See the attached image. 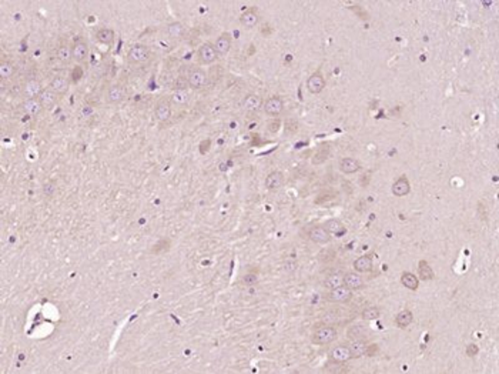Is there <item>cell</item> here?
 Masks as SVG:
<instances>
[{"mask_svg": "<svg viewBox=\"0 0 499 374\" xmlns=\"http://www.w3.org/2000/svg\"><path fill=\"white\" fill-rule=\"evenodd\" d=\"M39 100L42 101L43 107H53L59 100V95L56 92H53L50 87H47V89H43L42 95L39 96Z\"/></svg>", "mask_w": 499, "mask_h": 374, "instance_id": "83f0119b", "label": "cell"}, {"mask_svg": "<svg viewBox=\"0 0 499 374\" xmlns=\"http://www.w3.org/2000/svg\"><path fill=\"white\" fill-rule=\"evenodd\" d=\"M208 83V77H207V72L201 67H193L188 70L187 75V84L190 89L193 90H200L203 87H205Z\"/></svg>", "mask_w": 499, "mask_h": 374, "instance_id": "3957f363", "label": "cell"}, {"mask_svg": "<svg viewBox=\"0 0 499 374\" xmlns=\"http://www.w3.org/2000/svg\"><path fill=\"white\" fill-rule=\"evenodd\" d=\"M308 237L311 239V242L317 243V244H325L329 242L331 239V234L325 230L324 226L315 225L312 226L308 231Z\"/></svg>", "mask_w": 499, "mask_h": 374, "instance_id": "30bf717a", "label": "cell"}, {"mask_svg": "<svg viewBox=\"0 0 499 374\" xmlns=\"http://www.w3.org/2000/svg\"><path fill=\"white\" fill-rule=\"evenodd\" d=\"M43 87L37 79H29L23 86V95L26 99H36L42 95Z\"/></svg>", "mask_w": 499, "mask_h": 374, "instance_id": "8fae6325", "label": "cell"}, {"mask_svg": "<svg viewBox=\"0 0 499 374\" xmlns=\"http://www.w3.org/2000/svg\"><path fill=\"white\" fill-rule=\"evenodd\" d=\"M354 269L357 273H368L373 270V257L371 256H361L354 261Z\"/></svg>", "mask_w": 499, "mask_h": 374, "instance_id": "cb8c5ba5", "label": "cell"}, {"mask_svg": "<svg viewBox=\"0 0 499 374\" xmlns=\"http://www.w3.org/2000/svg\"><path fill=\"white\" fill-rule=\"evenodd\" d=\"M401 283H402L404 287H406L409 290H417L418 286H420V278L415 275H412V273L405 272L401 276Z\"/></svg>", "mask_w": 499, "mask_h": 374, "instance_id": "f546056e", "label": "cell"}, {"mask_svg": "<svg viewBox=\"0 0 499 374\" xmlns=\"http://www.w3.org/2000/svg\"><path fill=\"white\" fill-rule=\"evenodd\" d=\"M214 48H216V51H217L218 56H224V54H227V53L230 51V49H231V34H230V33H223V34H220V36L217 37V40H216Z\"/></svg>", "mask_w": 499, "mask_h": 374, "instance_id": "d6986e66", "label": "cell"}, {"mask_svg": "<svg viewBox=\"0 0 499 374\" xmlns=\"http://www.w3.org/2000/svg\"><path fill=\"white\" fill-rule=\"evenodd\" d=\"M412 322H414V314H412V311H409V310H402V311H399L398 316L395 317V323H397V325H399V327H408Z\"/></svg>", "mask_w": 499, "mask_h": 374, "instance_id": "d6a6232c", "label": "cell"}, {"mask_svg": "<svg viewBox=\"0 0 499 374\" xmlns=\"http://www.w3.org/2000/svg\"><path fill=\"white\" fill-rule=\"evenodd\" d=\"M258 20H260V16H258V13H257V10L255 9H249V10H246L243 15H241V17H240V22H241V25L244 26V27H254V26H257L258 25Z\"/></svg>", "mask_w": 499, "mask_h": 374, "instance_id": "484cf974", "label": "cell"}, {"mask_svg": "<svg viewBox=\"0 0 499 374\" xmlns=\"http://www.w3.org/2000/svg\"><path fill=\"white\" fill-rule=\"evenodd\" d=\"M343 284H344V273H340V272L328 275L324 280L325 289H328V290L337 289Z\"/></svg>", "mask_w": 499, "mask_h": 374, "instance_id": "4316f807", "label": "cell"}, {"mask_svg": "<svg viewBox=\"0 0 499 374\" xmlns=\"http://www.w3.org/2000/svg\"><path fill=\"white\" fill-rule=\"evenodd\" d=\"M340 169L345 175H352V173H357L361 169V163L357 159H354V157H345V159H343L340 162Z\"/></svg>", "mask_w": 499, "mask_h": 374, "instance_id": "7402d4cb", "label": "cell"}, {"mask_svg": "<svg viewBox=\"0 0 499 374\" xmlns=\"http://www.w3.org/2000/svg\"><path fill=\"white\" fill-rule=\"evenodd\" d=\"M188 100H190L188 92H187L186 89H181V87L174 90V92L172 93V96H170L172 104H175V106H184V104L188 103Z\"/></svg>", "mask_w": 499, "mask_h": 374, "instance_id": "f1b7e54d", "label": "cell"}, {"mask_svg": "<svg viewBox=\"0 0 499 374\" xmlns=\"http://www.w3.org/2000/svg\"><path fill=\"white\" fill-rule=\"evenodd\" d=\"M23 110H25L29 116L36 117V116H39V114L42 113L43 104H42V101L39 100V98H36V99H26L25 103H23Z\"/></svg>", "mask_w": 499, "mask_h": 374, "instance_id": "44dd1931", "label": "cell"}, {"mask_svg": "<svg viewBox=\"0 0 499 374\" xmlns=\"http://www.w3.org/2000/svg\"><path fill=\"white\" fill-rule=\"evenodd\" d=\"M325 87V79L323 77V75L321 73H314V75H311L310 77H308V80H307V89H308V92L310 93H312V95H317V93H320V92H323V89Z\"/></svg>", "mask_w": 499, "mask_h": 374, "instance_id": "4fadbf2b", "label": "cell"}, {"mask_svg": "<svg viewBox=\"0 0 499 374\" xmlns=\"http://www.w3.org/2000/svg\"><path fill=\"white\" fill-rule=\"evenodd\" d=\"M116 33L110 27H101L96 32V40L101 45H111L114 42Z\"/></svg>", "mask_w": 499, "mask_h": 374, "instance_id": "d4e9b609", "label": "cell"}, {"mask_svg": "<svg viewBox=\"0 0 499 374\" xmlns=\"http://www.w3.org/2000/svg\"><path fill=\"white\" fill-rule=\"evenodd\" d=\"M49 87L53 92H56L59 96H62V95H66V93L69 92L70 81H69L64 76H54V77L50 80Z\"/></svg>", "mask_w": 499, "mask_h": 374, "instance_id": "7c38bea8", "label": "cell"}, {"mask_svg": "<svg viewBox=\"0 0 499 374\" xmlns=\"http://www.w3.org/2000/svg\"><path fill=\"white\" fill-rule=\"evenodd\" d=\"M125 96H127V90H125V86L116 83V84H110L109 86V89L106 90V96L104 98H106V101L109 104L117 106V104H120L125 99Z\"/></svg>", "mask_w": 499, "mask_h": 374, "instance_id": "277c9868", "label": "cell"}, {"mask_svg": "<svg viewBox=\"0 0 499 374\" xmlns=\"http://www.w3.org/2000/svg\"><path fill=\"white\" fill-rule=\"evenodd\" d=\"M338 337V331L335 327L332 325H324L318 330L314 331L312 334V343L317 344V346H327V344H331L337 340Z\"/></svg>", "mask_w": 499, "mask_h": 374, "instance_id": "7a4b0ae2", "label": "cell"}, {"mask_svg": "<svg viewBox=\"0 0 499 374\" xmlns=\"http://www.w3.org/2000/svg\"><path fill=\"white\" fill-rule=\"evenodd\" d=\"M478 353H479V349H478V346L474 344V343L469 344V346L467 347V356H468V357H475Z\"/></svg>", "mask_w": 499, "mask_h": 374, "instance_id": "74e56055", "label": "cell"}, {"mask_svg": "<svg viewBox=\"0 0 499 374\" xmlns=\"http://www.w3.org/2000/svg\"><path fill=\"white\" fill-rule=\"evenodd\" d=\"M418 272H420L421 280H424V281H428V280H432V278H434V272H432V269L429 267V264H428L425 260H421V261H420V264H418Z\"/></svg>", "mask_w": 499, "mask_h": 374, "instance_id": "836d02e7", "label": "cell"}, {"mask_svg": "<svg viewBox=\"0 0 499 374\" xmlns=\"http://www.w3.org/2000/svg\"><path fill=\"white\" fill-rule=\"evenodd\" d=\"M323 226H324L325 230H327L329 234H334V236H337V237H341V236H344V234L347 233V227L344 226L343 222H340V220H337V219H329V220H327Z\"/></svg>", "mask_w": 499, "mask_h": 374, "instance_id": "ac0fdd59", "label": "cell"}, {"mask_svg": "<svg viewBox=\"0 0 499 374\" xmlns=\"http://www.w3.org/2000/svg\"><path fill=\"white\" fill-rule=\"evenodd\" d=\"M331 360L334 363H347L352 357H351V351H349V346H338L331 350Z\"/></svg>", "mask_w": 499, "mask_h": 374, "instance_id": "9a60e30c", "label": "cell"}, {"mask_svg": "<svg viewBox=\"0 0 499 374\" xmlns=\"http://www.w3.org/2000/svg\"><path fill=\"white\" fill-rule=\"evenodd\" d=\"M263 99L258 96V95H247L246 98H244V100H243V103H241V106H243V109L247 112V113H255V112H258L261 107H263Z\"/></svg>", "mask_w": 499, "mask_h": 374, "instance_id": "5bb4252c", "label": "cell"}, {"mask_svg": "<svg viewBox=\"0 0 499 374\" xmlns=\"http://www.w3.org/2000/svg\"><path fill=\"white\" fill-rule=\"evenodd\" d=\"M378 353V346L376 344H371V346H367V351H365V354L367 356H374V354H376Z\"/></svg>", "mask_w": 499, "mask_h": 374, "instance_id": "f35d334b", "label": "cell"}, {"mask_svg": "<svg viewBox=\"0 0 499 374\" xmlns=\"http://www.w3.org/2000/svg\"><path fill=\"white\" fill-rule=\"evenodd\" d=\"M367 343L364 340H355L352 341V344L349 346V351H351V357L352 358H359L365 354L367 351Z\"/></svg>", "mask_w": 499, "mask_h": 374, "instance_id": "4dcf8cb0", "label": "cell"}, {"mask_svg": "<svg viewBox=\"0 0 499 374\" xmlns=\"http://www.w3.org/2000/svg\"><path fill=\"white\" fill-rule=\"evenodd\" d=\"M217 57H218V54H217V51H216L214 45H211V43H203L199 48L197 59H199L200 65L208 66V65L214 63V62L217 60Z\"/></svg>", "mask_w": 499, "mask_h": 374, "instance_id": "5b68a950", "label": "cell"}, {"mask_svg": "<svg viewBox=\"0 0 499 374\" xmlns=\"http://www.w3.org/2000/svg\"><path fill=\"white\" fill-rule=\"evenodd\" d=\"M54 192H56V184H54L53 181L45 183V186H43V193H45L47 197H51Z\"/></svg>", "mask_w": 499, "mask_h": 374, "instance_id": "8d00e7d4", "label": "cell"}, {"mask_svg": "<svg viewBox=\"0 0 499 374\" xmlns=\"http://www.w3.org/2000/svg\"><path fill=\"white\" fill-rule=\"evenodd\" d=\"M254 281H257V277H255V276H246V283H254Z\"/></svg>", "mask_w": 499, "mask_h": 374, "instance_id": "ab89813d", "label": "cell"}, {"mask_svg": "<svg viewBox=\"0 0 499 374\" xmlns=\"http://www.w3.org/2000/svg\"><path fill=\"white\" fill-rule=\"evenodd\" d=\"M183 32H184V26L181 25L180 22H174V23H170V25L167 26V33L170 36H173V37L181 36Z\"/></svg>", "mask_w": 499, "mask_h": 374, "instance_id": "d590c367", "label": "cell"}, {"mask_svg": "<svg viewBox=\"0 0 499 374\" xmlns=\"http://www.w3.org/2000/svg\"><path fill=\"white\" fill-rule=\"evenodd\" d=\"M150 59H151V50L149 46L141 45V43L133 45L127 51V62L136 67L146 66L150 62Z\"/></svg>", "mask_w": 499, "mask_h": 374, "instance_id": "6da1fadb", "label": "cell"}, {"mask_svg": "<svg viewBox=\"0 0 499 374\" xmlns=\"http://www.w3.org/2000/svg\"><path fill=\"white\" fill-rule=\"evenodd\" d=\"M411 192V184L408 181V179L405 176L399 177L398 180H395V183L392 184V193L397 197H404Z\"/></svg>", "mask_w": 499, "mask_h": 374, "instance_id": "ffe728a7", "label": "cell"}, {"mask_svg": "<svg viewBox=\"0 0 499 374\" xmlns=\"http://www.w3.org/2000/svg\"><path fill=\"white\" fill-rule=\"evenodd\" d=\"M352 299V290H349L347 286H340L337 289L329 290V293L327 294V300L331 303H348L349 300Z\"/></svg>", "mask_w": 499, "mask_h": 374, "instance_id": "8992f818", "label": "cell"}, {"mask_svg": "<svg viewBox=\"0 0 499 374\" xmlns=\"http://www.w3.org/2000/svg\"><path fill=\"white\" fill-rule=\"evenodd\" d=\"M284 181H285L284 175H282L281 172L275 170V172H271L270 175L265 177L264 184H265L267 190H278V189L284 184Z\"/></svg>", "mask_w": 499, "mask_h": 374, "instance_id": "e0dca14e", "label": "cell"}, {"mask_svg": "<svg viewBox=\"0 0 499 374\" xmlns=\"http://www.w3.org/2000/svg\"><path fill=\"white\" fill-rule=\"evenodd\" d=\"M56 54H57V59H59V62H60V63H63V65H69V63L73 60L72 45H69L67 42H62V43L57 46Z\"/></svg>", "mask_w": 499, "mask_h": 374, "instance_id": "2e32d148", "label": "cell"}, {"mask_svg": "<svg viewBox=\"0 0 499 374\" xmlns=\"http://www.w3.org/2000/svg\"><path fill=\"white\" fill-rule=\"evenodd\" d=\"M379 316H381V310H379V307H376V306H370V307L364 309V311H362V319L367 320V322L376 320Z\"/></svg>", "mask_w": 499, "mask_h": 374, "instance_id": "e575fe53", "label": "cell"}, {"mask_svg": "<svg viewBox=\"0 0 499 374\" xmlns=\"http://www.w3.org/2000/svg\"><path fill=\"white\" fill-rule=\"evenodd\" d=\"M344 286H347L349 290H358L364 286V278L355 272H349L344 275Z\"/></svg>", "mask_w": 499, "mask_h": 374, "instance_id": "603a6c76", "label": "cell"}, {"mask_svg": "<svg viewBox=\"0 0 499 374\" xmlns=\"http://www.w3.org/2000/svg\"><path fill=\"white\" fill-rule=\"evenodd\" d=\"M72 51H73V60L77 63H81L87 59L89 56V45L83 37H76L73 45H72Z\"/></svg>", "mask_w": 499, "mask_h": 374, "instance_id": "9c48e42d", "label": "cell"}, {"mask_svg": "<svg viewBox=\"0 0 499 374\" xmlns=\"http://www.w3.org/2000/svg\"><path fill=\"white\" fill-rule=\"evenodd\" d=\"M263 109H264L265 114H268L271 117L280 116L284 110V101L280 96H271L264 101Z\"/></svg>", "mask_w": 499, "mask_h": 374, "instance_id": "ba28073f", "label": "cell"}, {"mask_svg": "<svg viewBox=\"0 0 499 374\" xmlns=\"http://www.w3.org/2000/svg\"><path fill=\"white\" fill-rule=\"evenodd\" d=\"M16 73V67L10 60H3L0 63V77L1 80H9Z\"/></svg>", "mask_w": 499, "mask_h": 374, "instance_id": "1f68e13d", "label": "cell"}, {"mask_svg": "<svg viewBox=\"0 0 499 374\" xmlns=\"http://www.w3.org/2000/svg\"><path fill=\"white\" fill-rule=\"evenodd\" d=\"M172 101L169 99H161L157 101L156 107H154V117L158 122H167L172 114H173V107H172Z\"/></svg>", "mask_w": 499, "mask_h": 374, "instance_id": "52a82bcc", "label": "cell"}]
</instances>
